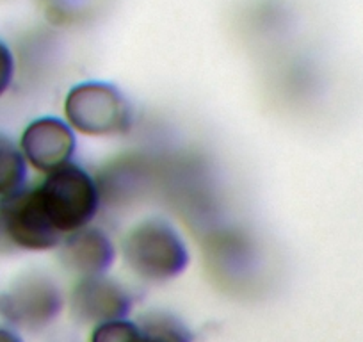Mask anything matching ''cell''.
I'll return each instance as SVG.
<instances>
[{"label": "cell", "mask_w": 363, "mask_h": 342, "mask_svg": "<svg viewBox=\"0 0 363 342\" xmlns=\"http://www.w3.org/2000/svg\"><path fill=\"white\" fill-rule=\"evenodd\" d=\"M121 250L132 273L153 284L173 280L189 266V250L184 237L162 218L138 223L123 239Z\"/></svg>", "instance_id": "6da1fadb"}, {"label": "cell", "mask_w": 363, "mask_h": 342, "mask_svg": "<svg viewBox=\"0 0 363 342\" xmlns=\"http://www.w3.org/2000/svg\"><path fill=\"white\" fill-rule=\"evenodd\" d=\"M36 189L52 225L62 236L86 228L99 214L102 202L99 182L75 162L45 175Z\"/></svg>", "instance_id": "7a4b0ae2"}, {"label": "cell", "mask_w": 363, "mask_h": 342, "mask_svg": "<svg viewBox=\"0 0 363 342\" xmlns=\"http://www.w3.org/2000/svg\"><path fill=\"white\" fill-rule=\"evenodd\" d=\"M65 114L73 131L95 138L125 134L134 120L123 93L107 82L77 84L66 95Z\"/></svg>", "instance_id": "3957f363"}, {"label": "cell", "mask_w": 363, "mask_h": 342, "mask_svg": "<svg viewBox=\"0 0 363 342\" xmlns=\"http://www.w3.org/2000/svg\"><path fill=\"white\" fill-rule=\"evenodd\" d=\"M62 307L65 296L59 285L38 271L18 277L0 294V316L13 330H45L57 319Z\"/></svg>", "instance_id": "277c9868"}, {"label": "cell", "mask_w": 363, "mask_h": 342, "mask_svg": "<svg viewBox=\"0 0 363 342\" xmlns=\"http://www.w3.org/2000/svg\"><path fill=\"white\" fill-rule=\"evenodd\" d=\"M0 232L16 248L48 251L65 239L45 212L36 186L0 198Z\"/></svg>", "instance_id": "5b68a950"}, {"label": "cell", "mask_w": 363, "mask_h": 342, "mask_svg": "<svg viewBox=\"0 0 363 342\" xmlns=\"http://www.w3.org/2000/svg\"><path fill=\"white\" fill-rule=\"evenodd\" d=\"M132 296L120 282L107 275L79 278L69 294V312L80 324H99L127 319L130 314Z\"/></svg>", "instance_id": "8992f818"}, {"label": "cell", "mask_w": 363, "mask_h": 342, "mask_svg": "<svg viewBox=\"0 0 363 342\" xmlns=\"http://www.w3.org/2000/svg\"><path fill=\"white\" fill-rule=\"evenodd\" d=\"M20 150L29 166L48 175L72 162L77 150L75 132L59 118H38L23 131Z\"/></svg>", "instance_id": "52a82bcc"}, {"label": "cell", "mask_w": 363, "mask_h": 342, "mask_svg": "<svg viewBox=\"0 0 363 342\" xmlns=\"http://www.w3.org/2000/svg\"><path fill=\"white\" fill-rule=\"evenodd\" d=\"M59 253L62 264L80 278L107 275L116 259L113 239L102 228L91 225L65 236Z\"/></svg>", "instance_id": "ba28073f"}, {"label": "cell", "mask_w": 363, "mask_h": 342, "mask_svg": "<svg viewBox=\"0 0 363 342\" xmlns=\"http://www.w3.org/2000/svg\"><path fill=\"white\" fill-rule=\"evenodd\" d=\"M27 170L29 162L20 145L0 136V198L11 197L27 187Z\"/></svg>", "instance_id": "9c48e42d"}, {"label": "cell", "mask_w": 363, "mask_h": 342, "mask_svg": "<svg viewBox=\"0 0 363 342\" xmlns=\"http://www.w3.org/2000/svg\"><path fill=\"white\" fill-rule=\"evenodd\" d=\"M141 342H194L187 324L169 312H146L138 321Z\"/></svg>", "instance_id": "30bf717a"}, {"label": "cell", "mask_w": 363, "mask_h": 342, "mask_svg": "<svg viewBox=\"0 0 363 342\" xmlns=\"http://www.w3.org/2000/svg\"><path fill=\"white\" fill-rule=\"evenodd\" d=\"M89 342H141V328L138 321L118 319L93 326Z\"/></svg>", "instance_id": "8fae6325"}, {"label": "cell", "mask_w": 363, "mask_h": 342, "mask_svg": "<svg viewBox=\"0 0 363 342\" xmlns=\"http://www.w3.org/2000/svg\"><path fill=\"white\" fill-rule=\"evenodd\" d=\"M15 55L8 43L0 40V99L9 92L15 80Z\"/></svg>", "instance_id": "7c38bea8"}, {"label": "cell", "mask_w": 363, "mask_h": 342, "mask_svg": "<svg viewBox=\"0 0 363 342\" xmlns=\"http://www.w3.org/2000/svg\"><path fill=\"white\" fill-rule=\"evenodd\" d=\"M0 342H23L18 331L11 326H0Z\"/></svg>", "instance_id": "4fadbf2b"}]
</instances>
